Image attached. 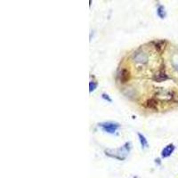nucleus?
<instances>
[{
    "instance_id": "5",
    "label": "nucleus",
    "mask_w": 178,
    "mask_h": 178,
    "mask_svg": "<svg viewBox=\"0 0 178 178\" xmlns=\"http://www.w3.org/2000/svg\"><path fill=\"white\" fill-rule=\"evenodd\" d=\"M154 79L156 81H159V82H160V81H163V80H166L167 79V76L166 75V74L164 72H162V71H159L157 75L155 76Z\"/></svg>"
},
{
    "instance_id": "6",
    "label": "nucleus",
    "mask_w": 178,
    "mask_h": 178,
    "mask_svg": "<svg viewBox=\"0 0 178 178\" xmlns=\"http://www.w3.org/2000/svg\"><path fill=\"white\" fill-rule=\"evenodd\" d=\"M138 137H139V141H140L142 147L143 148H147L148 147V142H147L146 138L142 135V134H138Z\"/></svg>"
},
{
    "instance_id": "2",
    "label": "nucleus",
    "mask_w": 178,
    "mask_h": 178,
    "mask_svg": "<svg viewBox=\"0 0 178 178\" xmlns=\"http://www.w3.org/2000/svg\"><path fill=\"white\" fill-rule=\"evenodd\" d=\"M134 59L135 62L138 63H146L148 61V55L144 53H136L134 54Z\"/></svg>"
},
{
    "instance_id": "9",
    "label": "nucleus",
    "mask_w": 178,
    "mask_h": 178,
    "mask_svg": "<svg viewBox=\"0 0 178 178\" xmlns=\"http://www.w3.org/2000/svg\"><path fill=\"white\" fill-rule=\"evenodd\" d=\"M89 87H90V92H92V91H94V89L97 87V84H96L95 82H93V81H91L90 82V84H89Z\"/></svg>"
},
{
    "instance_id": "4",
    "label": "nucleus",
    "mask_w": 178,
    "mask_h": 178,
    "mask_svg": "<svg viewBox=\"0 0 178 178\" xmlns=\"http://www.w3.org/2000/svg\"><path fill=\"white\" fill-rule=\"evenodd\" d=\"M129 79V72L127 69H123L120 74V80L121 83H126Z\"/></svg>"
},
{
    "instance_id": "1",
    "label": "nucleus",
    "mask_w": 178,
    "mask_h": 178,
    "mask_svg": "<svg viewBox=\"0 0 178 178\" xmlns=\"http://www.w3.org/2000/svg\"><path fill=\"white\" fill-rule=\"evenodd\" d=\"M99 127H101L103 131L109 134H114L120 128V125L114 122H103L99 124Z\"/></svg>"
},
{
    "instance_id": "3",
    "label": "nucleus",
    "mask_w": 178,
    "mask_h": 178,
    "mask_svg": "<svg viewBox=\"0 0 178 178\" xmlns=\"http://www.w3.org/2000/svg\"><path fill=\"white\" fill-rule=\"evenodd\" d=\"M174 151H175V145L174 144H168L167 146H166L164 149L162 150L161 156L163 158H167L173 153Z\"/></svg>"
},
{
    "instance_id": "8",
    "label": "nucleus",
    "mask_w": 178,
    "mask_h": 178,
    "mask_svg": "<svg viewBox=\"0 0 178 178\" xmlns=\"http://www.w3.org/2000/svg\"><path fill=\"white\" fill-rule=\"evenodd\" d=\"M153 100H149V101H148L147 102V107L148 108H151V109H153L156 105H157V104H156V103H153Z\"/></svg>"
},
{
    "instance_id": "10",
    "label": "nucleus",
    "mask_w": 178,
    "mask_h": 178,
    "mask_svg": "<svg viewBox=\"0 0 178 178\" xmlns=\"http://www.w3.org/2000/svg\"><path fill=\"white\" fill-rule=\"evenodd\" d=\"M102 98H103V99H106V100H108L109 102H111V99H110V98H109V96H108V95H106L105 94H102Z\"/></svg>"
},
{
    "instance_id": "7",
    "label": "nucleus",
    "mask_w": 178,
    "mask_h": 178,
    "mask_svg": "<svg viewBox=\"0 0 178 178\" xmlns=\"http://www.w3.org/2000/svg\"><path fill=\"white\" fill-rule=\"evenodd\" d=\"M157 13H158V15H159L161 19L165 18V16H166V12H165L164 7H163L162 5H159V6L158 7Z\"/></svg>"
}]
</instances>
